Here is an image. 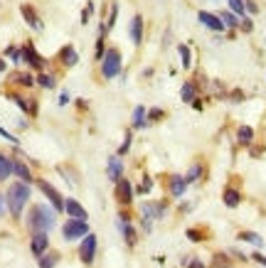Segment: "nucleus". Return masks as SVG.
Returning <instances> with one entry per match:
<instances>
[{"label":"nucleus","instance_id":"obj_16","mask_svg":"<svg viewBox=\"0 0 266 268\" xmlns=\"http://www.w3.org/2000/svg\"><path fill=\"white\" fill-rule=\"evenodd\" d=\"M106 177H109L111 182H118L121 177H126V165H123V157H118L116 153L106 157Z\"/></svg>","mask_w":266,"mask_h":268},{"label":"nucleus","instance_id":"obj_46","mask_svg":"<svg viewBox=\"0 0 266 268\" xmlns=\"http://www.w3.org/2000/svg\"><path fill=\"white\" fill-rule=\"evenodd\" d=\"M148 234H153V222L141 219V236H148Z\"/></svg>","mask_w":266,"mask_h":268},{"label":"nucleus","instance_id":"obj_22","mask_svg":"<svg viewBox=\"0 0 266 268\" xmlns=\"http://www.w3.org/2000/svg\"><path fill=\"white\" fill-rule=\"evenodd\" d=\"M148 126H151V123H148V109L138 103L131 114V128L133 131H146Z\"/></svg>","mask_w":266,"mask_h":268},{"label":"nucleus","instance_id":"obj_51","mask_svg":"<svg viewBox=\"0 0 266 268\" xmlns=\"http://www.w3.org/2000/svg\"><path fill=\"white\" fill-rule=\"evenodd\" d=\"M251 258H254L256 263H261V266H266V256H264V253H259V251H254V253H251Z\"/></svg>","mask_w":266,"mask_h":268},{"label":"nucleus","instance_id":"obj_52","mask_svg":"<svg viewBox=\"0 0 266 268\" xmlns=\"http://www.w3.org/2000/svg\"><path fill=\"white\" fill-rule=\"evenodd\" d=\"M192 109H195V111H202V109H205V103H202V98H200V96L192 101Z\"/></svg>","mask_w":266,"mask_h":268},{"label":"nucleus","instance_id":"obj_12","mask_svg":"<svg viewBox=\"0 0 266 268\" xmlns=\"http://www.w3.org/2000/svg\"><path fill=\"white\" fill-rule=\"evenodd\" d=\"M50 249H52L50 246V231H32L30 234V253H32L35 261L39 256H45Z\"/></svg>","mask_w":266,"mask_h":268},{"label":"nucleus","instance_id":"obj_45","mask_svg":"<svg viewBox=\"0 0 266 268\" xmlns=\"http://www.w3.org/2000/svg\"><path fill=\"white\" fill-rule=\"evenodd\" d=\"M239 30H242V32H247V35H249V32H254V22H251V18H249V15L239 20Z\"/></svg>","mask_w":266,"mask_h":268},{"label":"nucleus","instance_id":"obj_34","mask_svg":"<svg viewBox=\"0 0 266 268\" xmlns=\"http://www.w3.org/2000/svg\"><path fill=\"white\" fill-rule=\"evenodd\" d=\"M178 55H180V64L185 72L192 69V47L190 44H178Z\"/></svg>","mask_w":266,"mask_h":268},{"label":"nucleus","instance_id":"obj_13","mask_svg":"<svg viewBox=\"0 0 266 268\" xmlns=\"http://www.w3.org/2000/svg\"><path fill=\"white\" fill-rule=\"evenodd\" d=\"M20 15H22L25 25H27L32 32H42V30H45V22H42L37 8H35L32 3H22V5H20Z\"/></svg>","mask_w":266,"mask_h":268},{"label":"nucleus","instance_id":"obj_6","mask_svg":"<svg viewBox=\"0 0 266 268\" xmlns=\"http://www.w3.org/2000/svg\"><path fill=\"white\" fill-rule=\"evenodd\" d=\"M35 187L42 192V197L50 202V207L57 211V214H64V194L50 182V180H45V177H37L35 180Z\"/></svg>","mask_w":266,"mask_h":268},{"label":"nucleus","instance_id":"obj_7","mask_svg":"<svg viewBox=\"0 0 266 268\" xmlns=\"http://www.w3.org/2000/svg\"><path fill=\"white\" fill-rule=\"evenodd\" d=\"M22 62L27 64V69L30 72H47V57H42L37 49H35V44H32V39H27L25 44H22Z\"/></svg>","mask_w":266,"mask_h":268},{"label":"nucleus","instance_id":"obj_27","mask_svg":"<svg viewBox=\"0 0 266 268\" xmlns=\"http://www.w3.org/2000/svg\"><path fill=\"white\" fill-rule=\"evenodd\" d=\"M232 266H234V258L229 256V251H214L212 261L207 263V268H232Z\"/></svg>","mask_w":266,"mask_h":268},{"label":"nucleus","instance_id":"obj_17","mask_svg":"<svg viewBox=\"0 0 266 268\" xmlns=\"http://www.w3.org/2000/svg\"><path fill=\"white\" fill-rule=\"evenodd\" d=\"M13 173H15V177L18 180H22V182H27V185H35V173H32V168L27 165V160H22V157H18V155H13Z\"/></svg>","mask_w":266,"mask_h":268},{"label":"nucleus","instance_id":"obj_39","mask_svg":"<svg viewBox=\"0 0 266 268\" xmlns=\"http://www.w3.org/2000/svg\"><path fill=\"white\" fill-rule=\"evenodd\" d=\"M92 15H94V0H89V3L81 8V18H79V22H81V25H89Z\"/></svg>","mask_w":266,"mask_h":268},{"label":"nucleus","instance_id":"obj_14","mask_svg":"<svg viewBox=\"0 0 266 268\" xmlns=\"http://www.w3.org/2000/svg\"><path fill=\"white\" fill-rule=\"evenodd\" d=\"M128 37H131L133 47H141L143 44V37H146V20L141 13H136L128 22Z\"/></svg>","mask_w":266,"mask_h":268},{"label":"nucleus","instance_id":"obj_37","mask_svg":"<svg viewBox=\"0 0 266 268\" xmlns=\"http://www.w3.org/2000/svg\"><path fill=\"white\" fill-rule=\"evenodd\" d=\"M151 190H153V177L143 175V182L136 187V197H146V194H151Z\"/></svg>","mask_w":266,"mask_h":268},{"label":"nucleus","instance_id":"obj_10","mask_svg":"<svg viewBox=\"0 0 266 268\" xmlns=\"http://www.w3.org/2000/svg\"><path fill=\"white\" fill-rule=\"evenodd\" d=\"M5 98H10L13 103H18V109L27 116V118H37V116H39L37 101H35V98H30V96H25L20 89H10V91L5 94Z\"/></svg>","mask_w":266,"mask_h":268},{"label":"nucleus","instance_id":"obj_35","mask_svg":"<svg viewBox=\"0 0 266 268\" xmlns=\"http://www.w3.org/2000/svg\"><path fill=\"white\" fill-rule=\"evenodd\" d=\"M3 57L10 59L13 64H20L22 62V44H8L5 52H3Z\"/></svg>","mask_w":266,"mask_h":268},{"label":"nucleus","instance_id":"obj_49","mask_svg":"<svg viewBox=\"0 0 266 268\" xmlns=\"http://www.w3.org/2000/svg\"><path fill=\"white\" fill-rule=\"evenodd\" d=\"M229 256H232L234 261H247V258H249L247 253H242L239 249H229Z\"/></svg>","mask_w":266,"mask_h":268},{"label":"nucleus","instance_id":"obj_24","mask_svg":"<svg viewBox=\"0 0 266 268\" xmlns=\"http://www.w3.org/2000/svg\"><path fill=\"white\" fill-rule=\"evenodd\" d=\"M242 192H239V187H232V185H227L225 187V192H222V202H225V207L227 209H237L239 204H242Z\"/></svg>","mask_w":266,"mask_h":268},{"label":"nucleus","instance_id":"obj_19","mask_svg":"<svg viewBox=\"0 0 266 268\" xmlns=\"http://www.w3.org/2000/svg\"><path fill=\"white\" fill-rule=\"evenodd\" d=\"M57 59H59V64H62V69H72V67L79 64V52L74 49V44H64L57 52Z\"/></svg>","mask_w":266,"mask_h":268},{"label":"nucleus","instance_id":"obj_32","mask_svg":"<svg viewBox=\"0 0 266 268\" xmlns=\"http://www.w3.org/2000/svg\"><path fill=\"white\" fill-rule=\"evenodd\" d=\"M37 86L39 89H47V91L57 89V74H55V72H39L37 74Z\"/></svg>","mask_w":266,"mask_h":268},{"label":"nucleus","instance_id":"obj_23","mask_svg":"<svg viewBox=\"0 0 266 268\" xmlns=\"http://www.w3.org/2000/svg\"><path fill=\"white\" fill-rule=\"evenodd\" d=\"M197 96H200V84H197V79H188V81L180 86V101H183V103H192Z\"/></svg>","mask_w":266,"mask_h":268},{"label":"nucleus","instance_id":"obj_28","mask_svg":"<svg viewBox=\"0 0 266 268\" xmlns=\"http://www.w3.org/2000/svg\"><path fill=\"white\" fill-rule=\"evenodd\" d=\"M10 177H15V173H13V155H5L0 150V182H10Z\"/></svg>","mask_w":266,"mask_h":268},{"label":"nucleus","instance_id":"obj_26","mask_svg":"<svg viewBox=\"0 0 266 268\" xmlns=\"http://www.w3.org/2000/svg\"><path fill=\"white\" fill-rule=\"evenodd\" d=\"M185 236H188V241H192V244H205V241L212 239V231L207 227H188Z\"/></svg>","mask_w":266,"mask_h":268},{"label":"nucleus","instance_id":"obj_18","mask_svg":"<svg viewBox=\"0 0 266 268\" xmlns=\"http://www.w3.org/2000/svg\"><path fill=\"white\" fill-rule=\"evenodd\" d=\"M64 214L72 217V219H84V222H89V211L84 209V204H81L76 197H64Z\"/></svg>","mask_w":266,"mask_h":268},{"label":"nucleus","instance_id":"obj_47","mask_svg":"<svg viewBox=\"0 0 266 268\" xmlns=\"http://www.w3.org/2000/svg\"><path fill=\"white\" fill-rule=\"evenodd\" d=\"M69 101H72V94H69V89H64V91L59 94V101H57V103L62 106V109H64V106H67Z\"/></svg>","mask_w":266,"mask_h":268},{"label":"nucleus","instance_id":"obj_31","mask_svg":"<svg viewBox=\"0 0 266 268\" xmlns=\"http://www.w3.org/2000/svg\"><path fill=\"white\" fill-rule=\"evenodd\" d=\"M254 135H256V131H254L251 126H239V128H237V143L244 145V148H251Z\"/></svg>","mask_w":266,"mask_h":268},{"label":"nucleus","instance_id":"obj_43","mask_svg":"<svg viewBox=\"0 0 266 268\" xmlns=\"http://www.w3.org/2000/svg\"><path fill=\"white\" fill-rule=\"evenodd\" d=\"M247 96H244V91L242 89H232L227 94V101H232V103H239V101H244Z\"/></svg>","mask_w":266,"mask_h":268},{"label":"nucleus","instance_id":"obj_50","mask_svg":"<svg viewBox=\"0 0 266 268\" xmlns=\"http://www.w3.org/2000/svg\"><path fill=\"white\" fill-rule=\"evenodd\" d=\"M8 217V202H5V192H0V219Z\"/></svg>","mask_w":266,"mask_h":268},{"label":"nucleus","instance_id":"obj_48","mask_svg":"<svg viewBox=\"0 0 266 268\" xmlns=\"http://www.w3.org/2000/svg\"><path fill=\"white\" fill-rule=\"evenodd\" d=\"M185 268H207V266H205V261H200V258H195V256H192V258H188Z\"/></svg>","mask_w":266,"mask_h":268},{"label":"nucleus","instance_id":"obj_42","mask_svg":"<svg viewBox=\"0 0 266 268\" xmlns=\"http://www.w3.org/2000/svg\"><path fill=\"white\" fill-rule=\"evenodd\" d=\"M116 20H118V3L111 5V15H109V20H106V30H109V32L116 27Z\"/></svg>","mask_w":266,"mask_h":268},{"label":"nucleus","instance_id":"obj_3","mask_svg":"<svg viewBox=\"0 0 266 268\" xmlns=\"http://www.w3.org/2000/svg\"><path fill=\"white\" fill-rule=\"evenodd\" d=\"M123 72V57H121V49L111 44L109 49H106V57L99 62V74L104 77V81H111L116 79L118 74Z\"/></svg>","mask_w":266,"mask_h":268},{"label":"nucleus","instance_id":"obj_20","mask_svg":"<svg viewBox=\"0 0 266 268\" xmlns=\"http://www.w3.org/2000/svg\"><path fill=\"white\" fill-rule=\"evenodd\" d=\"M10 81L15 84V86H20V89H35L37 86V74L35 72H13L10 74Z\"/></svg>","mask_w":266,"mask_h":268},{"label":"nucleus","instance_id":"obj_41","mask_svg":"<svg viewBox=\"0 0 266 268\" xmlns=\"http://www.w3.org/2000/svg\"><path fill=\"white\" fill-rule=\"evenodd\" d=\"M0 138H3V140H8L10 145L20 148V138H18V135H13L10 131H8V128H3V126H0Z\"/></svg>","mask_w":266,"mask_h":268},{"label":"nucleus","instance_id":"obj_25","mask_svg":"<svg viewBox=\"0 0 266 268\" xmlns=\"http://www.w3.org/2000/svg\"><path fill=\"white\" fill-rule=\"evenodd\" d=\"M205 175H207V165H205L202 160H195L190 168H188V173H185V182H188V185H195V182H200Z\"/></svg>","mask_w":266,"mask_h":268},{"label":"nucleus","instance_id":"obj_1","mask_svg":"<svg viewBox=\"0 0 266 268\" xmlns=\"http://www.w3.org/2000/svg\"><path fill=\"white\" fill-rule=\"evenodd\" d=\"M30 197H32V185L22 182V180H10L8 187H5V202H8V211H10V219L20 222L25 207L30 204Z\"/></svg>","mask_w":266,"mask_h":268},{"label":"nucleus","instance_id":"obj_21","mask_svg":"<svg viewBox=\"0 0 266 268\" xmlns=\"http://www.w3.org/2000/svg\"><path fill=\"white\" fill-rule=\"evenodd\" d=\"M116 224H118V229H121V236H123L126 246H128V249H136L138 236H141V231L136 229V224H133V222H116Z\"/></svg>","mask_w":266,"mask_h":268},{"label":"nucleus","instance_id":"obj_38","mask_svg":"<svg viewBox=\"0 0 266 268\" xmlns=\"http://www.w3.org/2000/svg\"><path fill=\"white\" fill-rule=\"evenodd\" d=\"M165 116H168V111H165V109L151 106V109H148V123H160V121H163Z\"/></svg>","mask_w":266,"mask_h":268},{"label":"nucleus","instance_id":"obj_8","mask_svg":"<svg viewBox=\"0 0 266 268\" xmlns=\"http://www.w3.org/2000/svg\"><path fill=\"white\" fill-rule=\"evenodd\" d=\"M79 261L84 263V266H94L96 261V253H99V236H96L94 231L92 234H86L81 241H79Z\"/></svg>","mask_w":266,"mask_h":268},{"label":"nucleus","instance_id":"obj_29","mask_svg":"<svg viewBox=\"0 0 266 268\" xmlns=\"http://www.w3.org/2000/svg\"><path fill=\"white\" fill-rule=\"evenodd\" d=\"M59 261H62V253L57 249H50L45 256L37 258V268H57Z\"/></svg>","mask_w":266,"mask_h":268},{"label":"nucleus","instance_id":"obj_33","mask_svg":"<svg viewBox=\"0 0 266 268\" xmlns=\"http://www.w3.org/2000/svg\"><path fill=\"white\" fill-rule=\"evenodd\" d=\"M237 239H239V241H244V244H251V246H256V249H259V246H264V236H261V234H256V231H239V234H237Z\"/></svg>","mask_w":266,"mask_h":268},{"label":"nucleus","instance_id":"obj_4","mask_svg":"<svg viewBox=\"0 0 266 268\" xmlns=\"http://www.w3.org/2000/svg\"><path fill=\"white\" fill-rule=\"evenodd\" d=\"M168 211H170V197H163V199H148V202H143L138 214H141V219L160 222V219L168 217Z\"/></svg>","mask_w":266,"mask_h":268},{"label":"nucleus","instance_id":"obj_15","mask_svg":"<svg viewBox=\"0 0 266 268\" xmlns=\"http://www.w3.org/2000/svg\"><path fill=\"white\" fill-rule=\"evenodd\" d=\"M197 22L202 25V27H207L209 32H225L227 27H225V22L219 20V15L217 13H209V10H197Z\"/></svg>","mask_w":266,"mask_h":268},{"label":"nucleus","instance_id":"obj_36","mask_svg":"<svg viewBox=\"0 0 266 268\" xmlns=\"http://www.w3.org/2000/svg\"><path fill=\"white\" fill-rule=\"evenodd\" d=\"M133 133H136L133 128H128V131L123 133V143H121V148L116 150V155H118V157H126V153L131 150V145H133Z\"/></svg>","mask_w":266,"mask_h":268},{"label":"nucleus","instance_id":"obj_2","mask_svg":"<svg viewBox=\"0 0 266 268\" xmlns=\"http://www.w3.org/2000/svg\"><path fill=\"white\" fill-rule=\"evenodd\" d=\"M25 227H27V231L32 234V231H52L57 229V211L52 209L50 204H42V202H37V204H32L30 207V211L25 214Z\"/></svg>","mask_w":266,"mask_h":268},{"label":"nucleus","instance_id":"obj_30","mask_svg":"<svg viewBox=\"0 0 266 268\" xmlns=\"http://www.w3.org/2000/svg\"><path fill=\"white\" fill-rule=\"evenodd\" d=\"M217 15H219V20L225 22V27H227L232 35H234V30H239V20L242 18H239L237 13H232V10H219Z\"/></svg>","mask_w":266,"mask_h":268},{"label":"nucleus","instance_id":"obj_44","mask_svg":"<svg viewBox=\"0 0 266 268\" xmlns=\"http://www.w3.org/2000/svg\"><path fill=\"white\" fill-rule=\"evenodd\" d=\"M244 10H247V15H259V5H256V0H244Z\"/></svg>","mask_w":266,"mask_h":268},{"label":"nucleus","instance_id":"obj_53","mask_svg":"<svg viewBox=\"0 0 266 268\" xmlns=\"http://www.w3.org/2000/svg\"><path fill=\"white\" fill-rule=\"evenodd\" d=\"M5 72H8V59L0 57V74H5Z\"/></svg>","mask_w":266,"mask_h":268},{"label":"nucleus","instance_id":"obj_5","mask_svg":"<svg viewBox=\"0 0 266 268\" xmlns=\"http://www.w3.org/2000/svg\"><path fill=\"white\" fill-rule=\"evenodd\" d=\"M86 234H92V227H89V222H84V219H72V217H67V222L62 224V239H64L67 244L81 241Z\"/></svg>","mask_w":266,"mask_h":268},{"label":"nucleus","instance_id":"obj_11","mask_svg":"<svg viewBox=\"0 0 266 268\" xmlns=\"http://www.w3.org/2000/svg\"><path fill=\"white\" fill-rule=\"evenodd\" d=\"M188 182H185V175H178V173H170L165 177V197L170 199H183L188 194Z\"/></svg>","mask_w":266,"mask_h":268},{"label":"nucleus","instance_id":"obj_9","mask_svg":"<svg viewBox=\"0 0 266 268\" xmlns=\"http://www.w3.org/2000/svg\"><path fill=\"white\" fill-rule=\"evenodd\" d=\"M114 199L118 207H128L131 209L133 199H136V185L128 177H121L118 182H114Z\"/></svg>","mask_w":266,"mask_h":268},{"label":"nucleus","instance_id":"obj_40","mask_svg":"<svg viewBox=\"0 0 266 268\" xmlns=\"http://www.w3.org/2000/svg\"><path fill=\"white\" fill-rule=\"evenodd\" d=\"M229 10L232 13H237L239 18H247V10H244V0H227Z\"/></svg>","mask_w":266,"mask_h":268}]
</instances>
